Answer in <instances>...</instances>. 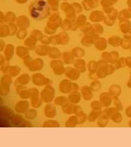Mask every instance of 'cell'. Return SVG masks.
Instances as JSON below:
<instances>
[{
  "instance_id": "1",
  "label": "cell",
  "mask_w": 131,
  "mask_h": 147,
  "mask_svg": "<svg viewBox=\"0 0 131 147\" xmlns=\"http://www.w3.org/2000/svg\"><path fill=\"white\" fill-rule=\"evenodd\" d=\"M30 13L36 20H42L50 14V7L44 0H36L30 6Z\"/></svg>"
}]
</instances>
